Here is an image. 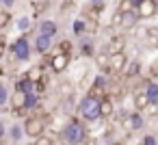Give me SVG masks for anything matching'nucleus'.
Masks as SVG:
<instances>
[{
	"label": "nucleus",
	"mask_w": 158,
	"mask_h": 145,
	"mask_svg": "<svg viewBox=\"0 0 158 145\" xmlns=\"http://www.w3.org/2000/svg\"><path fill=\"white\" fill-rule=\"evenodd\" d=\"M139 20H141V18H139V13H136V11L121 13V28H134Z\"/></svg>",
	"instance_id": "nucleus-12"
},
{
	"label": "nucleus",
	"mask_w": 158,
	"mask_h": 145,
	"mask_svg": "<svg viewBox=\"0 0 158 145\" xmlns=\"http://www.w3.org/2000/svg\"><path fill=\"white\" fill-rule=\"evenodd\" d=\"M0 2H2V7H5V9H11V7L15 5V0H0Z\"/></svg>",
	"instance_id": "nucleus-34"
},
{
	"label": "nucleus",
	"mask_w": 158,
	"mask_h": 145,
	"mask_svg": "<svg viewBox=\"0 0 158 145\" xmlns=\"http://www.w3.org/2000/svg\"><path fill=\"white\" fill-rule=\"evenodd\" d=\"M46 7H48L46 2H39V5H33V9H35V18H37V13H39V11H44Z\"/></svg>",
	"instance_id": "nucleus-32"
},
{
	"label": "nucleus",
	"mask_w": 158,
	"mask_h": 145,
	"mask_svg": "<svg viewBox=\"0 0 158 145\" xmlns=\"http://www.w3.org/2000/svg\"><path fill=\"white\" fill-rule=\"evenodd\" d=\"M156 46H158V41H156Z\"/></svg>",
	"instance_id": "nucleus-38"
},
{
	"label": "nucleus",
	"mask_w": 158,
	"mask_h": 145,
	"mask_svg": "<svg viewBox=\"0 0 158 145\" xmlns=\"http://www.w3.org/2000/svg\"><path fill=\"white\" fill-rule=\"evenodd\" d=\"M56 33H59V26H56V22H52V20H44V22L39 24V35L54 37Z\"/></svg>",
	"instance_id": "nucleus-13"
},
{
	"label": "nucleus",
	"mask_w": 158,
	"mask_h": 145,
	"mask_svg": "<svg viewBox=\"0 0 158 145\" xmlns=\"http://www.w3.org/2000/svg\"><path fill=\"white\" fill-rule=\"evenodd\" d=\"M69 65V54H63V52H54L50 56V67L54 74H63Z\"/></svg>",
	"instance_id": "nucleus-6"
},
{
	"label": "nucleus",
	"mask_w": 158,
	"mask_h": 145,
	"mask_svg": "<svg viewBox=\"0 0 158 145\" xmlns=\"http://www.w3.org/2000/svg\"><path fill=\"white\" fill-rule=\"evenodd\" d=\"M78 113H80V117H82L85 121H89V123L102 119V100H100V97H93L91 93H87V95L80 100V104H78Z\"/></svg>",
	"instance_id": "nucleus-2"
},
{
	"label": "nucleus",
	"mask_w": 158,
	"mask_h": 145,
	"mask_svg": "<svg viewBox=\"0 0 158 145\" xmlns=\"http://www.w3.org/2000/svg\"><path fill=\"white\" fill-rule=\"evenodd\" d=\"M39 104V93L35 91V93H28V97H26V108H35Z\"/></svg>",
	"instance_id": "nucleus-24"
},
{
	"label": "nucleus",
	"mask_w": 158,
	"mask_h": 145,
	"mask_svg": "<svg viewBox=\"0 0 158 145\" xmlns=\"http://www.w3.org/2000/svg\"><path fill=\"white\" fill-rule=\"evenodd\" d=\"M123 48H126V39H123L121 35H115V37H110V39H108V44H106V52H108V54L123 52Z\"/></svg>",
	"instance_id": "nucleus-9"
},
{
	"label": "nucleus",
	"mask_w": 158,
	"mask_h": 145,
	"mask_svg": "<svg viewBox=\"0 0 158 145\" xmlns=\"http://www.w3.org/2000/svg\"><path fill=\"white\" fill-rule=\"evenodd\" d=\"M26 97H28V93H24V91H13V97H11V104L15 106V110L18 108H26Z\"/></svg>",
	"instance_id": "nucleus-14"
},
{
	"label": "nucleus",
	"mask_w": 158,
	"mask_h": 145,
	"mask_svg": "<svg viewBox=\"0 0 158 145\" xmlns=\"http://www.w3.org/2000/svg\"><path fill=\"white\" fill-rule=\"evenodd\" d=\"M61 139H63L65 145H85V141L89 139V136H87L85 121L69 117V121H67V123L63 126V130H61Z\"/></svg>",
	"instance_id": "nucleus-1"
},
{
	"label": "nucleus",
	"mask_w": 158,
	"mask_h": 145,
	"mask_svg": "<svg viewBox=\"0 0 158 145\" xmlns=\"http://www.w3.org/2000/svg\"><path fill=\"white\" fill-rule=\"evenodd\" d=\"M26 136V130H24V121L20 123V121H15V123H11L9 128H7V139L11 141V143H20L22 139Z\"/></svg>",
	"instance_id": "nucleus-7"
},
{
	"label": "nucleus",
	"mask_w": 158,
	"mask_h": 145,
	"mask_svg": "<svg viewBox=\"0 0 158 145\" xmlns=\"http://www.w3.org/2000/svg\"><path fill=\"white\" fill-rule=\"evenodd\" d=\"M93 85H95V87H106V78H104V76H98Z\"/></svg>",
	"instance_id": "nucleus-33"
},
{
	"label": "nucleus",
	"mask_w": 158,
	"mask_h": 145,
	"mask_svg": "<svg viewBox=\"0 0 158 145\" xmlns=\"http://www.w3.org/2000/svg\"><path fill=\"white\" fill-rule=\"evenodd\" d=\"M80 54H82V56H95V48H93V44H91V41H85V44L80 46Z\"/></svg>",
	"instance_id": "nucleus-22"
},
{
	"label": "nucleus",
	"mask_w": 158,
	"mask_h": 145,
	"mask_svg": "<svg viewBox=\"0 0 158 145\" xmlns=\"http://www.w3.org/2000/svg\"><path fill=\"white\" fill-rule=\"evenodd\" d=\"M35 145H52V139H48V136H44V134H41V136H37V139H35Z\"/></svg>",
	"instance_id": "nucleus-30"
},
{
	"label": "nucleus",
	"mask_w": 158,
	"mask_h": 145,
	"mask_svg": "<svg viewBox=\"0 0 158 145\" xmlns=\"http://www.w3.org/2000/svg\"><path fill=\"white\" fill-rule=\"evenodd\" d=\"M145 33H147V37H149V39L158 41V26H152V28H147Z\"/></svg>",
	"instance_id": "nucleus-29"
},
{
	"label": "nucleus",
	"mask_w": 158,
	"mask_h": 145,
	"mask_svg": "<svg viewBox=\"0 0 158 145\" xmlns=\"http://www.w3.org/2000/svg\"><path fill=\"white\" fill-rule=\"evenodd\" d=\"M145 93L149 95V104H158V82H149L145 87Z\"/></svg>",
	"instance_id": "nucleus-20"
},
{
	"label": "nucleus",
	"mask_w": 158,
	"mask_h": 145,
	"mask_svg": "<svg viewBox=\"0 0 158 145\" xmlns=\"http://www.w3.org/2000/svg\"><path fill=\"white\" fill-rule=\"evenodd\" d=\"M93 5H104V0H91Z\"/></svg>",
	"instance_id": "nucleus-36"
},
{
	"label": "nucleus",
	"mask_w": 158,
	"mask_h": 145,
	"mask_svg": "<svg viewBox=\"0 0 158 145\" xmlns=\"http://www.w3.org/2000/svg\"><path fill=\"white\" fill-rule=\"evenodd\" d=\"M141 72V63L139 61H128V65H126V69L121 72L123 74V78H132V76H136Z\"/></svg>",
	"instance_id": "nucleus-17"
},
{
	"label": "nucleus",
	"mask_w": 158,
	"mask_h": 145,
	"mask_svg": "<svg viewBox=\"0 0 158 145\" xmlns=\"http://www.w3.org/2000/svg\"><path fill=\"white\" fill-rule=\"evenodd\" d=\"M147 106H149V95H147L145 89H143L141 93L134 95V108H136V110H145Z\"/></svg>",
	"instance_id": "nucleus-15"
},
{
	"label": "nucleus",
	"mask_w": 158,
	"mask_h": 145,
	"mask_svg": "<svg viewBox=\"0 0 158 145\" xmlns=\"http://www.w3.org/2000/svg\"><path fill=\"white\" fill-rule=\"evenodd\" d=\"M136 13H139L141 20H149L158 13V2L156 0H141L139 7H136Z\"/></svg>",
	"instance_id": "nucleus-5"
},
{
	"label": "nucleus",
	"mask_w": 158,
	"mask_h": 145,
	"mask_svg": "<svg viewBox=\"0 0 158 145\" xmlns=\"http://www.w3.org/2000/svg\"><path fill=\"white\" fill-rule=\"evenodd\" d=\"M126 126L130 128V130H143L145 128V115L141 113V110H134V113H130L128 117H126Z\"/></svg>",
	"instance_id": "nucleus-8"
},
{
	"label": "nucleus",
	"mask_w": 158,
	"mask_h": 145,
	"mask_svg": "<svg viewBox=\"0 0 158 145\" xmlns=\"http://www.w3.org/2000/svg\"><path fill=\"white\" fill-rule=\"evenodd\" d=\"M128 65V59L123 52H117V54H110V69L113 72H123Z\"/></svg>",
	"instance_id": "nucleus-11"
},
{
	"label": "nucleus",
	"mask_w": 158,
	"mask_h": 145,
	"mask_svg": "<svg viewBox=\"0 0 158 145\" xmlns=\"http://www.w3.org/2000/svg\"><path fill=\"white\" fill-rule=\"evenodd\" d=\"M9 24H11V13L7 9H2V11H0V31H5Z\"/></svg>",
	"instance_id": "nucleus-21"
},
{
	"label": "nucleus",
	"mask_w": 158,
	"mask_h": 145,
	"mask_svg": "<svg viewBox=\"0 0 158 145\" xmlns=\"http://www.w3.org/2000/svg\"><path fill=\"white\" fill-rule=\"evenodd\" d=\"M110 24H113V26H121V11H117V13L113 15V20H110Z\"/></svg>",
	"instance_id": "nucleus-31"
},
{
	"label": "nucleus",
	"mask_w": 158,
	"mask_h": 145,
	"mask_svg": "<svg viewBox=\"0 0 158 145\" xmlns=\"http://www.w3.org/2000/svg\"><path fill=\"white\" fill-rule=\"evenodd\" d=\"M52 39H54V37L37 35V37H35V50H37V52H41V54H46V52L52 48Z\"/></svg>",
	"instance_id": "nucleus-10"
},
{
	"label": "nucleus",
	"mask_w": 158,
	"mask_h": 145,
	"mask_svg": "<svg viewBox=\"0 0 158 145\" xmlns=\"http://www.w3.org/2000/svg\"><path fill=\"white\" fill-rule=\"evenodd\" d=\"M41 67H37V69H33V72H28V76L26 78H31V80H35V82H39V78H41Z\"/></svg>",
	"instance_id": "nucleus-27"
},
{
	"label": "nucleus",
	"mask_w": 158,
	"mask_h": 145,
	"mask_svg": "<svg viewBox=\"0 0 158 145\" xmlns=\"http://www.w3.org/2000/svg\"><path fill=\"white\" fill-rule=\"evenodd\" d=\"M143 145H158V139L154 134H145L143 136Z\"/></svg>",
	"instance_id": "nucleus-28"
},
{
	"label": "nucleus",
	"mask_w": 158,
	"mask_h": 145,
	"mask_svg": "<svg viewBox=\"0 0 158 145\" xmlns=\"http://www.w3.org/2000/svg\"><path fill=\"white\" fill-rule=\"evenodd\" d=\"M87 31V22L85 20H76L74 22V35H82Z\"/></svg>",
	"instance_id": "nucleus-25"
},
{
	"label": "nucleus",
	"mask_w": 158,
	"mask_h": 145,
	"mask_svg": "<svg viewBox=\"0 0 158 145\" xmlns=\"http://www.w3.org/2000/svg\"><path fill=\"white\" fill-rule=\"evenodd\" d=\"M59 52L69 54V52H72V41H61V44H59Z\"/></svg>",
	"instance_id": "nucleus-26"
},
{
	"label": "nucleus",
	"mask_w": 158,
	"mask_h": 145,
	"mask_svg": "<svg viewBox=\"0 0 158 145\" xmlns=\"http://www.w3.org/2000/svg\"><path fill=\"white\" fill-rule=\"evenodd\" d=\"M113 113H115L113 100H110V97H104V100H102V117H104V119H106V117H113Z\"/></svg>",
	"instance_id": "nucleus-19"
},
{
	"label": "nucleus",
	"mask_w": 158,
	"mask_h": 145,
	"mask_svg": "<svg viewBox=\"0 0 158 145\" xmlns=\"http://www.w3.org/2000/svg\"><path fill=\"white\" fill-rule=\"evenodd\" d=\"M85 145H98V141H95V139H93V136H89V139H87V141H85Z\"/></svg>",
	"instance_id": "nucleus-35"
},
{
	"label": "nucleus",
	"mask_w": 158,
	"mask_h": 145,
	"mask_svg": "<svg viewBox=\"0 0 158 145\" xmlns=\"http://www.w3.org/2000/svg\"><path fill=\"white\" fill-rule=\"evenodd\" d=\"M18 28H20L22 33H26V31L31 28V18H26V15H22V18H18Z\"/></svg>",
	"instance_id": "nucleus-23"
},
{
	"label": "nucleus",
	"mask_w": 158,
	"mask_h": 145,
	"mask_svg": "<svg viewBox=\"0 0 158 145\" xmlns=\"http://www.w3.org/2000/svg\"><path fill=\"white\" fill-rule=\"evenodd\" d=\"M110 145H123V143H121V141H115V143H110Z\"/></svg>",
	"instance_id": "nucleus-37"
},
{
	"label": "nucleus",
	"mask_w": 158,
	"mask_h": 145,
	"mask_svg": "<svg viewBox=\"0 0 158 145\" xmlns=\"http://www.w3.org/2000/svg\"><path fill=\"white\" fill-rule=\"evenodd\" d=\"M24 130H26V136H31V139L41 136L44 130H46L44 117H26V119H24Z\"/></svg>",
	"instance_id": "nucleus-3"
},
{
	"label": "nucleus",
	"mask_w": 158,
	"mask_h": 145,
	"mask_svg": "<svg viewBox=\"0 0 158 145\" xmlns=\"http://www.w3.org/2000/svg\"><path fill=\"white\" fill-rule=\"evenodd\" d=\"M11 97H13V93L9 91V87L7 85H0V106H9Z\"/></svg>",
	"instance_id": "nucleus-18"
},
{
	"label": "nucleus",
	"mask_w": 158,
	"mask_h": 145,
	"mask_svg": "<svg viewBox=\"0 0 158 145\" xmlns=\"http://www.w3.org/2000/svg\"><path fill=\"white\" fill-rule=\"evenodd\" d=\"M74 108H76V97L69 93V95H65V97H63V102H61V110L69 117V115L74 113Z\"/></svg>",
	"instance_id": "nucleus-16"
},
{
	"label": "nucleus",
	"mask_w": 158,
	"mask_h": 145,
	"mask_svg": "<svg viewBox=\"0 0 158 145\" xmlns=\"http://www.w3.org/2000/svg\"><path fill=\"white\" fill-rule=\"evenodd\" d=\"M156 2H158V0H156Z\"/></svg>",
	"instance_id": "nucleus-39"
},
{
	"label": "nucleus",
	"mask_w": 158,
	"mask_h": 145,
	"mask_svg": "<svg viewBox=\"0 0 158 145\" xmlns=\"http://www.w3.org/2000/svg\"><path fill=\"white\" fill-rule=\"evenodd\" d=\"M11 52L15 56V61H28L31 59V44L26 37H20L15 39V44L11 46Z\"/></svg>",
	"instance_id": "nucleus-4"
}]
</instances>
